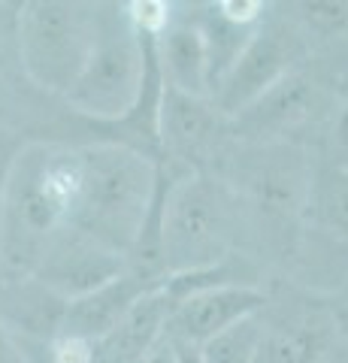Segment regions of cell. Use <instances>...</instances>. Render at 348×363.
I'll return each instance as SVG.
<instances>
[{
    "label": "cell",
    "mask_w": 348,
    "mask_h": 363,
    "mask_svg": "<svg viewBox=\"0 0 348 363\" xmlns=\"http://www.w3.org/2000/svg\"><path fill=\"white\" fill-rule=\"evenodd\" d=\"M336 342H339V327L333 309L279 318H266L264 309V333L254 351V363H321Z\"/></svg>",
    "instance_id": "11"
},
{
    "label": "cell",
    "mask_w": 348,
    "mask_h": 363,
    "mask_svg": "<svg viewBox=\"0 0 348 363\" xmlns=\"http://www.w3.org/2000/svg\"><path fill=\"white\" fill-rule=\"evenodd\" d=\"M306 215L315 230L348 245V169L327 164L312 173Z\"/></svg>",
    "instance_id": "16"
},
{
    "label": "cell",
    "mask_w": 348,
    "mask_h": 363,
    "mask_svg": "<svg viewBox=\"0 0 348 363\" xmlns=\"http://www.w3.org/2000/svg\"><path fill=\"white\" fill-rule=\"evenodd\" d=\"M330 164L348 169V94L342 97L330 128Z\"/></svg>",
    "instance_id": "22"
},
{
    "label": "cell",
    "mask_w": 348,
    "mask_h": 363,
    "mask_svg": "<svg viewBox=\"0 0 348 363\" xmlns=\"http://www.w3.org/2000/svg\"><path fill=\"white\" fill-rule=\"evenodd\" d=\"M140 363H182V354H179V342H176L173 336L164 333L158 339V345H155Z\"/></svg>",
    "instance_id": "24"
},
{
    "label": "cell",
    "mask_w": 348,
    "mask_h": 363,
    "mask_svg": "<svg viewBox=\"0 0 348 363\" xmlns=\"http://www.w3.org/2000/svg\"><path fill=\"white\" fill-rule=\"evenodd\" d=\"M303 55L300 37H294L282 25H264L249 33L240 55L218 79L212 91V104L224 118H237L261 94H266L279 79H285L291 70H297Z\"/></svg>",
    "instance_id": "6"
},
{
    "label": "cell",
    "mask_w": 348,
    "mask_h": 363,
    "mask_svg": "<svg viewBox=\"0 0 348 363\" xmlns=\"http://www.w3.org/2000/svg\"><path fill=\"white\" fill-rule=\"evenodd\" d=\"M49 363H94V348L88 339L58 333L49 339Z\"/></svg>",
    "instance_id": "21"
},
{
    "label": "cell",
    "mask_w": 348,
    "mask_h": 363,
    "mask_svg": "<svg viewBox=\"0 0 348 363\" xmlns=\"http://www.w3.org/2000/svg\"><path fill=\"white\" fill-rule=\"evenodd\" d=\"M158 58L164 67V85L191 97L212 100L215 64H212V49L203 25H194V21L170 25L161 33Z\"/></svg>",
    "instance_id": "14"
},
{
    "label": "cell",
    "mask_w": 348,
    "mask_h": 363,
    "mask_svg": "<svg viewBox=\"0 0 348 363\" xmlns=\"http://www.w3.org/2000/svg\"><path fill=\"white\" fill-rule=\"evenodd\" d=\"M321 363H348V342H345L342 336H339V342H336V345L330 348V354L324 357Z\"/></svg>",
    "instance_id": "25"
},
{
    "label": "cell",
    "mask_w": 348,
    "mask_h": 363,
    "mask_svg": "<svg viewBox=\"0 0 348 363\" xmlns=\"http://www.w3.org/2000/svg\"><path fill=\"white\" fill-rule=\"evenodd\" d=\"M0 363H28V354L21 348V339L0 321Z\"/></svg>",
    "instance_id": "23"
},
{
    "label": "cell",
    "mask_w": 348,
    "mask_h": 363,
    "mask_svg": "<svg viewBox=\"0 0 348 363\" xmlns=\"http://www.w3.org/2000/svg\"><path fill=\"white\" fill-rule=\"evenodd\" d=\"M264 333V312L252 318H242L209 342L200 345V357L203 363H254V351Z\"/></svg>",
    "instance_id": "17"
},
{
    "label": "cell",
    "mask_w": 348,
    "mask_h": 363,
    "mask_svg": "<svg viewBox=\"0 0 348 363\" xmlns=\"http://www.w3.org/2000/svg\"><path fill=\"white\" fill-rule=\"evenodd\" d=\"M128 18L145 40H155L170 28V0H128Z\"/></svg>",
    "instance_id": "19"
},
{
    "label": "cell",
    "mask_w": 348,
    "mask_h": 363,
    "mask_svg": "<svg viewBox=\"0 0 348 363\" xmlns=\"http://www.w3.org/2000/svg\"><path fill=\"white\" fill-rule=\"evenodd\" d=\"M152 55L145 37L130 25L128 9L116 0L97 4V33L91 52L76 73L64 100L70 109L100 121H118L140 106Z\"/></svg>",
    "instance_id": "3"
},
{
    "label": "cell",
    "mask_w": 348,
    "mask_h": 363,
    "mask_svg": "<svg viewBox=\"0 0 348 363\" xmlns=\"http://www.w3.org/2000/svg\"><path fill=\"white\" fill-rule=\"evenodd\" d=\"M303 33L315 43H336L348 37V0H297Z\"/></svg>",
    "instance_id": "18"
},
{
    "label": "cell",
    "mask_w": 348,
    "mask_h": 363,
    "mask_svg": "<svg viewBox=\"0 0 348 363\" xmlns=\"http://www.w3.org/2000/svg\"><path fill=\"white\" fill-rule=\"evenodd\" d=\"M67 300L58 297L37 279H6L0 288V321L18 339L33 336V339H52L61 333Z\"/></svg>",
    "instance_id": "15"
},
{
    "label": "cell",
    "mask_w": 348,
    "mask_h": 363,
    "mask_svg": "<svg viewBox=\"0 0 348 363\" xmlns=\"http://www.w3.org/2000/svg\"><path fill=\"white\" fill-rule=\"evenodd\" d=\"M130 267L125 255L112 252L103 242L85 236L82 230H64L58 240L49 245V252L43 255L40 267L33 269L30 279H37L40 285H46L67 303L82 297V294L106 285L109 279L121 276Z\"/></svg>",
    "instance_id": "8"
},
{
    "label": "cell",
    "mask_w": 348,
    "mask_h": 363,
    "mask_svg": "<svg viewBox=\"0 0 348 363\" xmlns=\"http://www.w3.org/2000/svg\"><path fill=\"white\" fill-rule=\"evenodd\" d=\"M170 312L173 300L167 294L164 281L149 288L106 336L91 342L94 363H140L167 333Z\"/></svg>",
    "instance_id": "12"
},
{
    "label": "cell",
    "mask_w": 348,
    "mask_h": 363,
    "mask_svg": "<svg viewBox=\"0 0 348 363\" xmlns=\"http://www.w3.org/2000/svg\"><path fill=\"white\" fill-rule=\"evenodd\" d=\"M161 276L145 272L142 267H128L121 276L109 279L106 285H100L94 291L82 294L67 303L64 309V321H61V333L67 336H79L88 342H97L100 336H106L121 318L128 315V309L149 288L161 285Z\"/></svg>",
    "instance_id": "10"
},
{
    "label": "cell",
    "mask_w": 348,
    "mask_h": 363,
    "mask_svg": "<svg viewBox=\"0 0 348 363\" xmlns=\"http://www.w3.org/2000/svg\"><path fill=\"white\" fill-rule=\"evenodd\" d=\"M245 203L221 176L188 169L167 185L158 206V264L164 279L230 264Z\"/></svg>",
    "instance_id": "2"
},
{
    "label": "cell",
    "mask_w": 348,
    "mask_h": 363,
    "mask_svg": "<svg viewBox=\"0 0 348 363\" xmlns=\"http://www.w3.org/2000/svg\"><path fill=\"white\" fill-rule=\"evenodd\" d=\"M97 0H21L16 16L18 58L33 85L61 94L91 52Z\"/></svg>",
    "instance_id": "4"
},
{
    "label": "cell",
    "mask_w": 348,
    "mask_h": 363,
    "mask_svg": "<svg viewBox=\"0 0 348 363\" xmlns=\"http://www.w3.org/2000/svg\"><path fill=\"white\" fill-rule=\"evenodd\" d=\"M342 303L348 306V279H345V285H342Z\"/></svg>",
    "instance_id": "27"
},
{
    "label": "cell",
    "mask_w": 348,
    "mask_h": 363,
    "mask_svg": "<svg viewBox=\"0 0 348 363\" xmlns=\"http://www.w3.org/2000/svg\"><path fill=\"white\" fill-rule=\"evenodd\" d=\"M215 4V16L221 21H228L233 28H252L264 16V0H212Z\"/></svg>",
    "instance_id": "20"
},
{
    "label": "cell",
    "mask_w": 348,
    "mask_h": 363,
    "mask_svg": "<svg viewBox=\"0 0 348 363\" xmlns=\"http://www.w3.org/2000/svg\"><path fill=\"white\" fill-rule=\"evenodd\" d=\"M237 191L245 209H254L261 221L294 224L306 215L312 167L291 143H249L237 152L233 173L224 179Z\"/></svg>",
    "instance_id": "5"
},
{
    "label": "cell",
    "mask_w": 348,
    "mask_h": 363,
    "mask_svg": "<svg viewBox=\"0 0 348 363\" xmlns=\"http://www.w3.org/2000/svg\"><path fill=\"white\" fill-rule=\"evenodd\" d=\"M82 145L28 143L6 167L0 185V272L33 276L43 255L76 227L82 200Z\"/></svg>",
    "instance_id": "1"
},
{
    "label": "cell",
    "mask_w": 348,
    "mask_h": 363,
    "mask_svg": "<svg viewBox=\"0 0 348 363\" xmlns=\"http://www.w3.org/2000/svg\"><path fill=\"white\" fill-rule=\"evenodd\" d=\"M269 306L264 288L254 281H218L197 291H188L173 300V312L167 321V336L188 345H203L212 336L228 330L242 318H252Z\"/></svg>",
    "instance_id": "7"
},
{
    "label": "cell",
    "mask_w": 348,
    "mask_h": 363,
    "mask_svg": "<svg viewBox=\"0 0 348 363\" xmlns=\"http://www.w3.org/2000/svg\"><path fill=\"white\" fill-rule=\"evenodd\" d=\"M224 124L228 118L215 109L212 100L182 94L170 85L161 88V100L155 106V130L170 152L182 157L203 155L224 130Z\"/></svg>",
    "instance_id": "13"
},
{
    "label": "cell",
    "mask_w": 348,
    "mask_h": 363,
    "mask_svg": "<svg viewBox=\"0 0 348 363\" xmlns=\"http://www.w3.org/2000/svg\"><path fill=\"white\" fill-rule=\"evenodd\" d=\"M315 109L318 85L309 73L297 67L228 124L252 136V143H282V133H291L300 124H306L315 116Z\"/></svg>",
    "instance_id": "9"
},
{
    "label": "cell",
    "mask_w": 348,
    "mask_h": 363,
    "mask_svg": "<svg viewBox=\"0 0 348 363\" xmlns=\"http://www.w3.org/2000/svg\"><path fill=\"white\" fill-rule=\"evenodd\" d=\"M333 318H336V327H339V336L348 342V306L345 303L333 306Z\"/></svg>",
    "instance_id": "26"
}]
</instances>
